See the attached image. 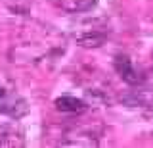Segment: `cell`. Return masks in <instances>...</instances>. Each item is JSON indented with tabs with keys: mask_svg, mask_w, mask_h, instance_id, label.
<instances>
[{
	"mask_svg": "<svg viewBox=\"0 0 153 148\" xmlns=\"http://www.w3.org/2000/svg\"><path fill=\"white\" fill-rule=\"evenodd\" d=\"M67 50V39L54 27L31 21L19 27L10 46V62L17 65H44L59 60Z\"/></svg>",
	"mask_w": 153,
	"mask_h": 148,
	"instance_id": "6da1fadb",
	"label": "cell"
},
{
	"mask_svg": "<svg viewBox=\"0 0 153 148\" xmlns=\"http://www.w3.org/2000/svg\"><path fill=\"white\" fill-rule=\"evenodd\" d=\"M109 29L107 20L103 17H92V20H84L79 25H75L73 29V39L76 41V44L84 46V48H98L107 41Z\"/></svg>",
	"mask_w": 153,
	"mask_h": 148,
	"instance_id": "7a4b0ae2",
	"label": "cell"
},
{
	"mask_svg": "<svg viewBox=\"0 0 153 148\" xmlns=\"http://www.w3.org/2000/svg\"><path fill=\"white\" fill-rule=\"evenodd\" d=\"M134 89L128 96H124L123 100L130 106H142L147 112H153V73L143 75L142 81L138 85H134Z\"/></svg>",
	"mask_w": 153,
	"mask_h": 148,
	"instance_id": "3957f363",
	"label": "cell"
},
{
	"mask_svg": "<svg viewBox=\"0 0 153 148\" xmlns=\"http://www.w3.org/2000/svg\"><path fill=\"white\" fill-rule=\"evenodd\" d=\"M27 102L19 94L10 92L8 89L0 87V113L10 117H21L23 113H27Z\"/></svg>",
	"mask_w": 153,
	"mask_h": 148,
	"instance_id": "277c9868",
	"label": "cell"
},
{
	"mask_svg": "<svg viewBox=\"0 0 153 148\" xmlns=\"http://www.w3.org/2000/svg\"><path fill=\"white\" fill-rule=\"evenodd\" d=\"M113 65H115L117 75L126 85H130V87L138 85L142 81V77H143V73L136 68V65H134V62L128 58L126 54H117V56H115V60H113Z\"/></svg>",
	"mask_w": 153,
	"mask_h": 148,
	"instance_id": "5b68a950",
	"label": "cell"
},
{
	"mask_svg": "<svg viewBox=\"0 0 153 148\" xmlns=\"http://www.w3.org/2000/svg\"><path fill=\"white\" fill-rule=\"evenodd\" d=\"M82 87L88 94H92L96 98H102V100H109V96L113 94V89L109 85V81H105L103 77L100 75H94V73H86L82 77Z\"/></svg>",
	"mask_w": 153,
	"mask_h": 148,
	"instance_id": "8992f818",
	"label": "cell"
},
{
	"mask_svg": "<svg viewBox=\"0 0 153 148\" xmlns=\"http://www.w3.org/2000/svg\"><path fill=\"white\" fill-rule=\"evenodd\" d=\"M61 146H98V137L94 135L92 131L84 127H76L71 129L69 133H65V138L59 140Z\"/></svg>",
	"mask_w": 153,
	"mask_h": 148,
	"instance_id": "52a82bcc",
	"label": "cell"
},
{
	"mask_svg": "<svg viewBox=\"0 0 153 148\" xmlns=\"http://www.w3.org/2000/svg\"><path fill=\"white\" fill-rule=\"evenodd\" d=\"M56 4L65 14H86L98 6V0H56Z\"/></svg>",
	"mask_w": 153,
	"mask_h": 148,
	"instance_id": "ba28073f",
	"label": "cell"
},
{
	"mask_svg": "<svg viewBox=\"0 0 153 148\" xmlns=\"http://www.w3.org/2000/svg\"><path fill=\"white\" fill-rule=\"evenodd\" d=\"M54 106L57 112H65V113H82L86 108V102L80 98H75V96H61V98H56Z\"/></svg>",
	"mask_w": 153,
	"mask_h": 148,
	"instance_id": "9c48e42d",
	"label": "cell"
},
{
	"mask_svg": "<svg viewBox=\"0 0 153 148\" xmlns=\"http://www.w3.org/2000/svg\"><path fill=\"white\" fill-rule=\"evenodd\" d=\"M23 133L12 125H0V146H23Z\"/></svg>",
	"mask_w": 153,
	"mask_h": 148,
	"instance_id": "30bf717a",
	"label": "cell"
},
{
	"mask_svg": "<svg viewBox=\"0 0 153 148\" xmlns=\"http://www.w3.org/2000/svg\"><path fill=\"white\" fill-rule=\"evenodd\" d=\"M151 62H153V50H151Z\"/></svg>",
	"mask_w": 153,
	"mask_h": 148,
	"instance_id": "8fae6325",
	"label": "cell"
}]
</instances>
